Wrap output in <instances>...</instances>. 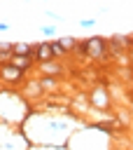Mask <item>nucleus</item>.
I'll use <instances>...</instances> for the list:
<instances>
[{
    "mask_svg": "<svg viewBox=\"0 0 133 150\" xmlns=\"http://www.w3.org/2000/svg\"><path fill=\"white\" fill-rule=\"evenodd\" d=\"M86 49H93L96 54H100V52H103V42H100V40H91V42L86 45Z\"/></svg>",
    "mask_w": 133,
    "mask_h": 150,
    "instance_id": "2",
    "label": "nucleus"
},
{
    "mask_svg": "<svg viewBox=\"0 0 133 150\" xmlns=\"http://www.w3.org/2000/svg\"><path fill=\"white\" fill-rule=\"evenodd\" d=\"M35 56L42 59V61H47V59L54 56V47H51V45H37V47H35Z\"/></svg>",
    "mask_w": 133,
    "mask_h": 150,
    "instance_id": "1",
    "label": "nucleus"
}]
</instances>
